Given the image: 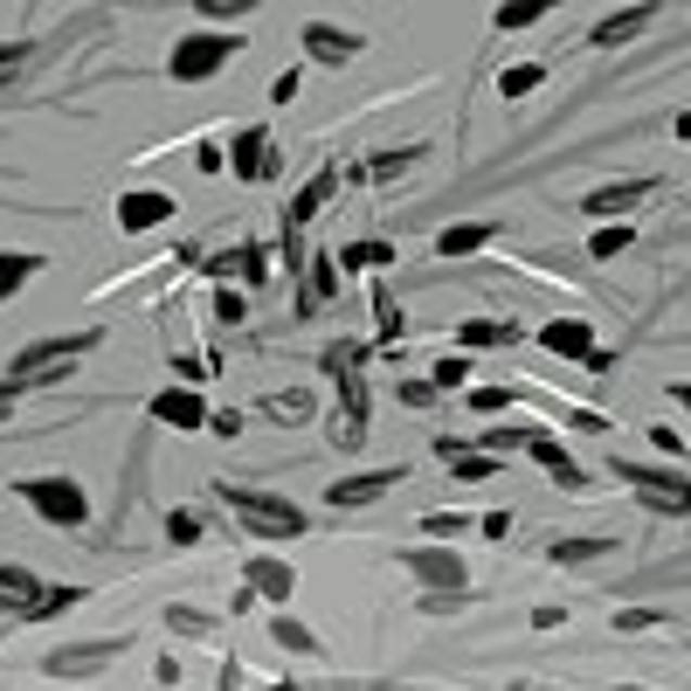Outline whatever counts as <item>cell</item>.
<instances>
[{
  "label": "cell",
  "instance_id": "obj_1",
  "mask_svg": "<svg viewBox=\"0 0 691 691\" xmlns=\"http://www.w3.org/2000/svg\"><path fill=\"white\" fill-rule=\"evenodd\" d=\"M215 498H221V506H229L256 539H297V533H305V512H297L291 498H277V491H256V484H215Z\"/></svg>",
  "mask_w": 691,
  "mask_h": 691
},
{
  "label": "cell",
  "instance_id": "obj_2",
  "mask_svg": "<svg viewBox=\"0 0 691 691\" xmlns=\"http://www.w3.org/2000/svg\"><path fill=\"white\" fill-rule=\"evenodd\" d=\"M98 346V332H69V340H42V346H22L14 353V381H63L84 353Z\"/></svg>",
  "mask_w": 691,
  "mask_h": 691
},
{
  "label": "cell",
  "instance_id": "obj_3",
  "mask_svg": "<svg viewBox=\"0 0 691 691\" xmlns=\"http://www.w3.org/2000/svg\"><path fill=\"white\" fill-rule=\"evenodd\" d=\"M22 498H28V506L49 519V526H63V533H77L84 519H90L84 491H77V484H69V477H28V484H22Z\"/></svg>",
  "mask_w": 691,
  "mask_h": 691
},
{
  "label": "cell",
  "instance_id": "obj_4",
  "mask_svg": "<svg viewBox=\"0 0 691 691\" xmlns=\"http://www.w3.org/2000/svg\"><path fill=\"white\" fill-rule=\"evenodd\" d=\"M615 477H623L650 512H691V484L670 477V471H650V463H615Z\"/></svg>",
  "mask_w": 691,
  "mask_h": 691
},
{
  "label": "cell",
  "instance_id": "obj_5",
  "mask_svg": "<svg viewBox=\"0 0 691 691\" xmlns=\"http://www.w3.org/2000/svg\"><path fill=\"white\" fill-rule=\"evenodd\" d=\"M229 55H235V42H229V35H187V42L174 49V63H166V69H174L180 84H208L215 69L229 63Z\"/></svg>",
  "mask_w": 691,
  "mask_h": 691
},
{
  "label": "cell",
  "instance_id": "obj_6",
  "mask_svg": "<svg viewBox=\"0 0 691 691\" xmlns=\"http://www.w3.org/2000/svg\"><path fill=\"white\" fill-rule=\"evenodd\" d=\"M401 567L415 574L422 588H436V594H463V581H471V574H463V560H457V553H443V547H408V553H401Z\"/></svg>",
  "mask_w": 691,
  "mask_h": 691
},
{
  "label": "cell",
  "instance_id": "obj_7",
  "mask_svg": "<svg viewBox=\"0 0 691 691\" xmlns=\"http://www.w3.org/2000/svg\"><path fill=\"white\" fill-rule=\"evenodd\" d=\"M346 395H340V415H332V443L340 450H360L367 443V381H340Z\"/></svg>",
  "mask_w": 691,
  "mask_h": 691
},
{
  "label": "cell",
  "instance_id": "obj_8",
  "mask_svg": "<svg viewBox=\"0 0 691 691\" xmlns=\"http://www.w3.org/2000/svg\"><path fill=\"white\" fill-rule=\"evenodd\" d=\"M277 174V145L264 125H249V132H235V180H270Z\"/></svg>",
  "mask_w": 691,
  "mask_h": 691
},
{
  "label": "cell",
  "instance_id": "obj_9",
  "mask_svg": "<svg viewBox=\"0 0 691 691\" xmlns=\"http://www.w3.org/2000/svg\"><path fill=\"white\" fill-rule=\"evenodd\" d=\"M111 657H118V643L98 637V643H69V650H49V670L55 678H84V670H104Z\"/></svg>",
  "mask_w": 691,
  "mask_h": 691
},
{
  "label": "cell",
  "instance_id": "obj_10",
  "mask_svg": "<svg viewBox=\"0 0 691 691\" xmlns=\"http://www.w3.org/2000/svg\"><path fill=\"white\" fill-rule=\"evenodd\" d=\"M153 422H166V428H208V408H201L194 387H166V395H153Z\"/></svg>",
  "mask_w": 691,
  "mask_h": 691
},
{
  "label": "cell",
  "instance_id": "obj_11",
  "mask_svg": "<svg viewBox=\"0 0 691 691\" xmlns=\"http://www.w3.org/2000/svg\"><path fill=\"white\" fill-rule=\"evenodd\" d=\"M242 581H249L256 594H270V602H291V594H297V574H291V560H270V553H256L249 567H242Z\"/></svg>",
  "mask_w": 691,
  "mask_h": 691
},
{
  "label": "cell",
  "instance_id": "obj_12",
  "mask_svg": "<svg viewBox=\"0 0 691 691\" xmlns=\"http://www.w3.org/2000/svg\"><path fill=\"white\" fill-rule=\"evenodd\" d=\"M166 215H174V201H166L159 187H139V194H118V229H159Z\"/></svg>",
  "mask_w": 691,
  "mask_h": 691
},
{
  "label": "cell",
  "instance_id": "obj_13",
  "mask_svg": "<svg viewBox=\"0 0 691 691\" xmlns=\"http://www.w3.org/2000/svg\"><path fill=\"white\" fill-rule=\"evenodd\" d=\"M305 49H311V63H353V55H360V35H346V28H332V22H311L305 28Z\"/></svg>",
  "mask_w": 691,
  "mask_h": 691
},
{
  "label": "cell",
  "instance_id": "obj_14",
  "mask_svg": "<svg viewBox=\"0 0 691 691\" xmlns=\"http://www.w3.org/2000/svg\"><path fill=\"white\" fill-rule=\"evenodd\" d=\"M526 450H533V463H547V471H553L560 491H588V471H581V463H574L567 450H560L553 436H526Z\"/></svg>",
  "mask_w": 691,
  "mask_h": 691
},
{
  "label": "cell",
  "instance_id": "obj_15",
  "mask_svg": "<svg viewBox=\"0 0 691 691\" xmlns=\"http://www.w3.org/2000/svg\"><path fill=\"white\" fill-rule=\"evenodd\" d=\"M332 187H340V166H325V174H311L305 187H297V201H291V221H284V229H305V221H319V208L332 201Z\"/></svg>",
  "mask_w": 691,
  "mask_h": 691
},
{
  "label": "cell",
  "instance_id": "obj_16",
  "mask_svg": "<svg viewBox=\"0 0 691 691\" xmlns=\"http://www.w3.org/2000/svg\"><path fill=\"white\" fill-rule=\"evenodd\" d=\"M387 484H401V471H367V477H340V484H332L325 498H332V506L346 512V506H373V498H381Z\"/></svg>",
  "mask_w": 691,
  "mask_h": 691
},
{
  "label": "cell",
  "instance_id": "obj_17",
  "mask_svg": "<svg viewBox=\"0 0 691 691\" xmlns=\"http://www.w3.org/2000/svg\"><path fill=\"white\" fill-rule=\"evenodd\" d=\"M643 194H650V180H623V187H594V194L581 201V215H623V208H637Z\"/></svg>",
  "mask_w": 691,
  "mask_h": 691
},
{
  "label": "cell",
  "instance_id": "obj_18",
  "mask_svg": "<svg viewBox=\"0 0 691 691\" xmlns=\"http://www.w3.org/2000/svg\"><path fill=\"white\" fill-rule=\"evenodd\" d=\"M539 340H547V353H567V360H588V319H553L547 332H539Z\"/></svg>",
  "mask_w": 691,
  "mask_h": 691
},
{
  "label": "cell",
  "instance_id": "obj_19",
  "mask_svg": "<svg viewBox=\"0 0 691 691\" xmlns=\"http://www.w3.org/2000/svg\"><path fill=\"white\" fill-rule=\"evenodd\" d=\"M484 242H491V221H457V229H443V235H436V249L457 264V256H477Z\"/></svg>",
  "mask_w": 691,
  "mask_h": 691
},
{
  "label": "cell",
  "instance_id": "obj_20",
  "mask_svg": "<svg viewBox=\"0 0 691 691\" xmlns=\"http://www.w3.org/2000/svg\"><path fill=\"white\" fill-rule=\"evenodd\" d=\"M332 291H340V256H311V277H305V311L332 305Z\"/></svg>",
  "mask_w": 691,
  "mask_h": 691
},
{
  "label": "cell",
  "instance_id": "obj_21",
  "mask_svg": "<svg viewBox=\"0 0 691 691\" xmlns=\"http://www.w3.org/2000/svg\"><path fill=\"white\" fill-rule=\"evenodd\" d=\"M643 22H650V8H623V14H609L588 42H594V49H615V42H629V35H643Z\"/></svg>",
  "mask_w": 691,
  "mask_h": 691
},
{
  "label": "cell",
  "instance_id": "obj_22",
  "mask_svg": "<svg viewBox=\"0 0 691 691\" xmlns=\"http://www.w3.org/2000/svg\"><path fill=\"white\" fill-rule=\"evenodd\" d=\"M519 340V325H506V319H463L457 325V346H512Z\"/></svg>",
  "mask_w": 691,
  "mask_h": 691
},
{
  "label": "cell",
  "instance_id": "obj_23",
  "mask_svg": "<svg viewBox=\"0 0 691 691\" xmlns=\"http://www.w3.org/2000/svg\"><path fill=\"white\" fill-rule=\"evenodd\" d=\"M208 270H215V277L235 270V277H249V284H264V277H270V256H264V249H229V256H215Z\"/></svg>",
  "mask_w": 691,
  "mask_h": 691
},
{
  "label": "cell",
  "instance_id": "obj_24",
  "mask_svg": "<svg viewBox=\"0 0 691 691\" xmlns=\"http://www.w3.org/2000/svg\"><path fill=\"white\" fill-rule=\"evenodd\" d=\"M360 360H367L360 340H332L325 346V373H332V381H360Z\"/></svg>",
  "mask_w": 691,
  "mask_h": 691
},
{
  "label": "cell",
  "instance_id": "obj_25",
  "mask_svg": "<svg viewBox=\"0 0 691 691\" xmlns=\"http://www.w3.org/2000/svg\"><path fill=\"white\" fill-rule=\"evenodd\" d=\"M0 594H8V602H14V609H28V602H35V594H42V581H35V574H28V567H8V560H0Z\"/></svg>",
  "mask_w": 691,
  "mask_h": 691
},
{
  "label": "cell",
  "instance_id": "obj_26",
  "mask_svg": "<svg viewBox=\"0 0 691 691\" xmlns=\"http://www.w3.org/2000/svg\"><path fill=\"white\" fill-rule=\"evenodd\" d=\"M270 637L277 643H284V650H297V657H311V650H319V637H311V629L305 623H297V615L284 609V615H277V623H270Z\"/></svg>",
  "mask_w": 691,
  "mask_h": 691
},
{
  "label": "cell",
  "instance_id": "obj_27",
  "mask_svg": "<svg viewBox=\"0 0 691 691\" xmlns=\"http://www.w3.org/2000/svg\"><path fill=\"white\" fill-rule=\"evenodd\" d=\"M609 547H615V539H602V533H588V539H553L547 553L560 560V567H567V560H602Z\"/></svg>",
  "mask_w": 691,
  "mask_h": 691
},
{
  "label": "cell",
  "instance_id": "obj_28",
  "mask_svg": "<svg viewBox=\"0 0 691 691\" xmlns=\"http://www.w3.org/2000/svg\"><path fill=\"white\" fill-rule=\"evenodd\" d=\"M77 602H84L77 588H42V594H35V602H28L22 615H28V623H49V615H63V609H77Z\"/></svg>",
  "mask_w": 691,
  "mask_h": 691
},
{
  "label": "cell",
  "instance_id": "obj_29",
  "mask_svg": "<svg viewBox=\"0 0 691 691\" xmlns=\"http://www.w3.org/2000/svg\"><path fill=\"white\" fill-rule=\"evenodd\" d=\"M340 264L346 270H387V264H395V249H387V242H346Z\"/></svg>",
  "mask_w": 691,
  "mask_h": 691
},
{
  "label": "cell",
  "instance_id": "obj_30",
  "mask_svg": "<svg viewBox=\"0 0 691 691\" xmlns=\"http://www.w3.org/2000/svg\"><path fill=\"white\" fill-rule=\"evenodd\" d=\"M264 415H270V422H311V395H305V387H291V395H270Z\"/></svg>",
  "mask_w": 691,
  "mask_h": 691
},
{
  "label": "cell",
  "instance_id": "obj_31",
  "mask_svg": "<svg viewBox=\"0 0 691 691\" xmlns=\"http://www.w3.org/2000/svg\"><path fill=\"white\" fill-rule=\"evenodd\" d=\"M539 84H547V69H539V63H519V69L498 77V98H533Z\"/></svg>",
  "mask_w": 691,
  "mask_h": 691
},
{
  "label": "cell",
  "instance_id": "obj_32",
  "mask_svg": "<svg viewBox=\"0 0 691 691\" xmlns=\"http://www.w3.org/2000/svg\"><path fill=\"white\" fill-rule=\"evenodd\" d=\"M415 159H422V145H401V153H373V159H367V180H395V174H408Z\"/></svg>",
  "mask_w": 691,
  "mask_h": 691
},
{
  "label": "cell",
  "instance_id": "obj_33",
  "mask_svg": "<svg viewBox=\"0 0 691 691\" xmlns=\"http://www.w3.org/2000/svg\"><path fill=\"white\" fill-rule=\"evenodd\" d=\"M629 242H637V229H629V221H615V229H602V235L588 242V256H594V264H609V256L629 249Z\"/></svg>",
  "mask_w": 691,
  "mask_h": 691
},
{
  "label": "cell",
  "instance_id": "obj_34",
  "mask_svg": "<svg viewBox=\"0 0 691 691\" xmlns=\"http://www.w3.org/2000/svg\"><path fill=\"white\" fill-rule=\"evenodd\" d=\"M35 264H42V256H0V297H8V291H22L28 277H35Z\"/></svg>",
  "mask_w": 691,
  "mask_h": 691
},
{
  "label": "cell",
  "instance_id": "obj_35",
  "mask_svg": "<svg viewBox=\"0 0 691 691\" xmlns=\"http://www.w3.org/2000/svg\"><path fill=\"white\" fill-rule=\"evenodd\" d=\"M373 319H381V346H395L401 340V305L387 291H373Z\"/></svg>",
  "mask_w": 691,
  "mask_h": 691
},
{
  "label": "cell",
  "instance_id": "obj_36",
  "mask_svg": "<svg viewBox=\"0 0 691 691\" xmlns=\"http://www.w3.org/2000/svg\"><path fill=\"white\" fill-rule=\"evenodd\" d=\"M450 463H457V477H463V484H484V477L498 471V457H477V450H463V457H450Z\"/></svg>",
  "mask_w": 691,
  "mask_h": 691
},
{
  "label": "cell",
  "instance_id": "obj_37",
  "mask_svg": "<svg viewBox=\"0 0 691 691\" xmlns=\"http://www.w3.org/2000/svg\"><path fill=\"white\" fill-rule=\"evenodd\" d=\"M166 539H174V547H194V539H201V519H194V512H166Z\"/></svg>",
  "mask_w": 691,
  "mask_h": 691
},
{
  "label": "cell",
  "instance_id": "obj_38",
  "mask_svg": "<svg viewBox=\"0 0 691 691\" xmlns=\"http://www.w3.org/2000/svg\"><path fill=\"white\" fill-rule=\"evenodd\" d=\"M463 373H471V367H463V353H450V360H436V367H428V387L443 395V387H457Z\"/></svg>",
  "mask_w": 691,
  "mask_h": 691
},
{
  "label": "cell",
  "instance_id": "obj_39",
  "mask_svg": "<svg viewBox=\"0 0 691 691\" xmlns=\"http://www.w3.org/2000/svg\"><path fill=\"white\" fill-rule=\"evenodd\" d=\"M615 629L643 637V629H664V615H657V609H623V615H615Z\"/></svg>",
  "mask_w": 691,
  "mask_h": 691
},
{
  "label": "cell",
  "instance_id": "obj_40",
  "mask_svg": "<svg viewBox=\"0 0 691 691\" xmlns=\"http://www.w3.org/2000/svg\"><path fill=\"white\" fill-rule=\"evenodd\" d=\"M471 408H477V415H506V408H512V387H477Z\"/></svg>",
  "mask_w": 691,
  "mask_h": 691
},
{
  "label": "cell",
  "instance_id": "obj_41",
  "mask_svg": "<svg viewBox=\"0 0 691 691\" xmlns=\"http://www.w3.org/2000/svg\"><path fill=\"white\" fill-rule=\"evenodd\" d=\"M539 14H547V8H533V0H519V8H498L491 22H498V28H533Z\"/></svg>",
  "mask_w": 691,
  "mask_h": 691
},
{
  "label": "cell",
  "instance_id": "obj_42",
  "mask_svg": "<svg viewBox=\"0 0 691 691\" xmlns=\"http://www.w3.org/2000/svg\"><path fill=\"white\" fill-rule=\"evenodd\" d=\"M22 63H28V42H0V84L22 77Z\"/></svg>",
  "mask_w": 691,
  "mask_h": 691
},
{
  "label": "cell",
  "instance_id": "obj_43",
  "mask_svg": "<svg viewBox=\"0 0 691 691\" xmlns=\"http://www.w3.org/2000/svg\"><path fill=\"white\" fill-rule=\"evenodd\" d=\"M166 623H174L180 637H201V629H208V615H201V609H174V615H166Z\"/></svg>",
  "mask_w": 691,
  "mask_h": 691
},
{
  "label": "cell",
  "instance_id": "obj_44",
  "mask_svg": "<svg viewBox=\"0 0 691 691\" xmlns=\"http://www.w3.org/2000/svg\"><path fill=\"white\" fill-rule=\"evenodd\" d=\"M401 401H408V408H428V401H436V387H428V381H408Z\"/></svg>",
  "mask_w": 691,
  "mask_h": 691
},
{
  "label": "cell",
  "instance_id": "obj_45",
  "mask_svg": "<svg viewBox=\"0 0 691 691\" xmlns=\"http://www.w3.org/2000/svg\"><path fill=\"white\" fill-rule=\"evenodd\" d=\"M208 428H215V436H242V415H235V408H221V415H208Z\"/></svg>",
  "mask_w": 691,
  "mask_h": 691
},
{
  "label": "cell",
  "instance_id": "obj_46",
  "mask_svg": "<svg viewBox=\"0 0 691 691\" xmlns=\"http://www.w3.org/2000/svg\"><path fill=\"white\" fill-rule=\"evenodd\" d=\"M291 98H297V69H284V77L270 84V104H291Z\"/></svg>",
  "mask_w": 691,
  "mask_h": 691
},
{
  "label": "cell",
  "instance_id": "obj_47",
  "mask_svg": "<svg viewBox=\"0 0 691 691\" xmlns=\"http://www.w3.org/2000/svg\"><path fill=\"white\" fill-rule=\"evenodd\" d=\"M215 319H229V325L242 319V297H235V291H221V297H215Z\"/></svg>",
  "mask_w": 691,
  "mask_h": 691
},
{
  "label": "cell",
  "instance_id": "obj_48",
  "mask_svg": "<svg viewBox=\"0 0 691 691\" xmlns=\"http://www.w3.org/2000/svg\"><path fill=\"white\" fill-rule=\"evenodd\" d=\"M422 526H428V533H463V519H457V512H428Z\"/></svg>",
  "mask_w": 691,
  "mask_h": 691
},
{
  "label": "cell",
  "instance_id": "obj_49",
  "mask_svg": "<svg viewBox=\"0 0 691 691\" xmlns=\"http://www.w3.org/2000/svg\"><path fill=\"white\" fill-rule=\"evenodd\" d=\"M8 415H14V387L0 381V422H8Z\"/></svg>",
  "mask_w": 691,
  "mask_h": 691
},
{
  "label": "cell",
  "instance_id": "obj_50",
  "mask_svg": "<svg viewBox=\"0 0 691 691\" xmlns=\"http://www.w3.org/2000/svg\"><path fill=\"white\" fill-rule=\"evenodd\" d=\"M678 139H691V111H678Z\"/></svg>",
  "mask_w": 691,
  "mask_h": 691
},
{
  "label": "cell",
  "instance_id": "obj_51",
  "mask_svg": "<svg viewBox=\"0 0 691 691\" xmlns=\"http://www.w3.org/2000/svg\"><path fill=\"white\" fill-rule=\"evenodd\" d=\"M678 408H691V381H684V387H678Z\"/></svg>",
  "mask_w": 691,
  "mask_h": 691
},
{
  "label": "cell",
  "instance_id": "obj_52",
  "mask_svg": "<svg viewBox=\"0 0 691 691\" xmlns=\"http://www.w3.org/2000/svg\"><path fill=\"white\" fill-rule=\"evenodd\" d=\"M615 691H643V684H615Z\"/></svg>",
  "mask_w": 691,
  "mask_h": 691
},
{
  "label": "cell",
  "instance_id": "obj_53",
  "mask_svg": "<svg viewBox=\"0 0 691 691\" xmlns=\"http://www.w3.org/2000/svg\"><path fill=\"white\" fill-rule=\"evenodd\" d=\"M533 691H547V684H533Z\"/></svg>",
  "mask_w": 691,
  "mask_h": 691
}]
</instances>
